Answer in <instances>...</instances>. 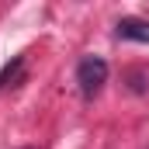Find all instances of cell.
<instances>
[{
	"instance_id": "cell-1",
	"label": "cell",
	"mask_w": 149,
	"mask_h": 149,
	"mask_svg": "<svg viewBox=\"0 0 149 149\" xmlns=\"http://www.w3.org/2000/svg\"><path fill=\"white\" fill-rule=\"evenodd\" d=\"M76 83H80V94L83 97H97L101 87L108 83V63L101 56H83L76 63Z\"/></svg>"
},
{
	"instance_id": "cell-2",
	"label": "cell",
	"mask_w": 149,
	"mask_h": 149,
	"mask_svg": "<svg viewBox=\"0 0 149 149\" xmlns=\"http://www.w3.org/2000/svg\"><path fill=\"white\" fill-rule=\"evenodd\" d=\"M114 35L125 38V42H142V45H149V21H142V17H121L118 28H114Z\"/></svg>"
},
{
	"instance_id": "cell-3",
	"label": "cell",
	"mask_w": 149,
	"mask_h": 149,
	"mask_svg": "<svg viewBox=\"0 0 149 149\" xmlns=\"http://www.w3.org/2000/svg\"><path fill=\"white\" fill-rule=\"evenodd\" d=\"M21 70H24V56H14V59L0 70V90H3V87H10V83L21 76Z\"/></svg>"
},
{
	"instance_id": "cell-4",
	"label": "cell",
	"mask_w": 149,
	"mask_h": 149,
	"mask_svg": "<svg viewBox=\"0 0 149 149\" xmlns=\"http://www.w3.org/2000/svg\"><path fill=\"white\" fill-rule=\"evenodd\" d=\"M24 149H35V146H24Z\"/></svg>"
}]
</instances>
